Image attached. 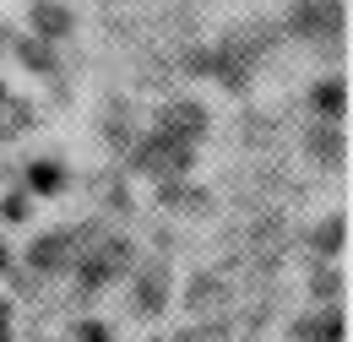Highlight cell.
Returning <instances> with one entry per match:
<instances>
[{"mask_svg": "<svg viewBox=\"0 0 353 342\" xmlns=\"http://www.w3.org/2000/svg\"><path fill=\"white\" fill-rule=\"evenodd\" d=\"M288 33L310 43H337L343 39V0H299L288 11Z\"/></svg>", "mask_w": 353, "mask_h": 342, "instance_id": "6da1fadb", "label": "cell"}, {"mask_svg": "<svg viewBox=\"0 0 353 342\" xmlns=\"http://www.w3.org/2000/svg\"><path fill=\"white\" fill-rule=\"evenodd\" d=\"M185 163H190V141H179L169 130H158L141 147V169H152V174H185Z\"/></svg>", "mask_w": 353, "mask_h": 342, "instance_id": "7a4b0ae2", "label": "cell"}, {"mask_svg": "<svg viewBox=\"0 0 353 342\" xmlns=\"http://www.w3.org/2000/svg\"><path fill=\"white\" fill-rule=\"evenodd\" d=\"M28 28H33V39L60 43V39H71L77 17H71V6H60V0H33V11H28Z\"/></svg>", "mask_w": 353, "mask_h": 342, "instance_id": "3957f363", "label": "cell"}, {"mask_svg": "<svg viewBox=\"0 0 353 342\" xmlns=\"http://www.w3.org/2000/svg\"><path fill=\"white\" fill-rule=\"evenodd\" d=\"M158 130H169V136H179V141H190V147H196V136L207 130V109H201V103H169Z\"/></svg>", "mask_w": 353, "mask_h": 342, "instance_id": "277c9868", "label": "cell"}, {"mask_svg": "<svg viewBox=\"0 0 353 342\" xmlns=\"http://www.w3.org/2000/svg\"><path fill=\"white\" fill-rule=\"evenodd\" d=\"M125 256H131L125 245H103V250H98V256H92L88 266H82V283H92V288H98V283L120 277V272H125Z\"/></svg>", "mask_w": 353, "mask_h": 342, "instance_id": "5b68a950", "label": "cell"}, {"mask_svg": "<svg viewBox=\"0 0 353 342\" xmlns=\"http://www.w3.org/2000/svg\"><path fill=\"white\" fill-rule=\"evenodd\" d=\"M60 256H71V239H65V234H49V239L33 245V266H39V272H54Z\"/></svg>", "mask_w": 353, "mask_h": 342, "instance_id": "8992f818", "label": "cell"}, {"mask_svg": "<svg viewBox=\"0 0 353 342\" xmlns=\"http://www.w3.org/2000/svg\"><path fill=\"white\" fill-rule=\"evenodd\" d=\"M315 109H321V114H332V120L348 109V87H343V77H332V82L315 87Z\"/></svg>", "mask_w": 353, "mask_h": 342, "instance_id": "52a82bcc", "label": "cell"}, {"mask_svg": "<svg viewBox=\"0 0 353 342\" xmlns=\"http://www.w3.org/2000/svg\"><path fill=\"white\" fill-rule=\"evenodd\" d=\"M299 337H305V342H343V321L326 310V315H315V321L299 326Z\"/></svg>", "mask_w": 353, "mask_h": 342, "instance_id": "ba28073f", "label": "cell"}, {"mask_svg": "<svg viewBox=\"0 0 353 342\" xmlns=\"http://www.w3.org/2000/svg\"><path fill=\"white\" fill-rule=\"evenodd\" d=\"M17 54H22V66H28V71H54V49H49L44 39L22 43V49H17Z\"/></svg>", "mask_w": 353, "mask_h": 342, "instance_id": "9c48e42d", "label": "cell"}, {"mask_svg": "<svg viewBox=\"0 0 353 342\" xmlns=\"http://www.w3.org/2000/svg\"><path fill=\"white\" fill-rule=\"evenodd\" d=\"M315 158H321V163H337V158H343V136L332 125H321V136H315Z\"/></svg>", "mask_w": 353, "mask_h": 342, "instance_id": "30bf717a", "label": "cell"}, {"mask_svg": "<svg viewBox=\"0 0 353 342\" xmlns=\"http://www.w3.org/2000/svg\"><path fill=\"white\" fill-rule=\"evenodd\" d=\"M28 185H33V190H60V169H54V163H33V169H28Z\"/></svg>", "mask_w": 353, "mask_h": 342, "instance_id": "8fae6325", "label": "cell"}, {"mask_svg": "<svg viewBox=\"0 0 353 342\" xmlns=\"http://www.w3.org/2000/svg\"><path fill=\"white\" fill-rule=\"evenodd\" d=\"M136 299H141V310H158V304H163V272H147Z\"/></svg>", "mask_w": 353, "mask_h": 342, "instance_id": "7c38bea8", "label": "cell"}, {"mask_svg": "<svg viewBox=\"0 0 353 342\" xmlns=\"http://www.w3.org/2000/svg\"><path fill=\"white\" fill-rule=\"evenodd\" d=\"M315 245H321V250H326V256H332V250H337V245H343V217H332V223H326V228H321V234H315Z\"/></svg>", "mask_w": 353, "mask_h": 342, "instance_id": "4fadbf2b", "label": "cell"}, {"mask_svg": "<svg viewBox=\"0 0 353 342\" xmlns=\"http://www.w3.org/2000/svg\"><path fill=\"white\" fill-rule=\"evenodd\" d=\"M82 342H109V332L103 326H82Z\"/></svg>", "mask_w": 353, "mask_h": 342, "instance_id": "5bb4252c", "label": "cell"}, {"mask_svg": "<svg viewBox=\"0 0 353 342\" xmlns=\"http://www.w3.org/2000/svg\"><path fill=\"white\" fill-rule=\"evenodd\" d=\"M0 342H11V315H6V299H0Z\"/></svg>", "mask_w": 353, "mask_h": 342, "instance_id": "9a60e30c", "label": "cell"}, {"mask_svg": "<svg viewBox=\"0 0 353 342\" xmlns=\"http://www.w3.org/2000/svg\"><path fill=\"white\" fill-rule=\"evenodd\" d=\"M0 103H6V87H0Z\"/></svg>", "mask_w": 353, "mask_h": 342, "instance_id": "2e32d148", "label": "cell"}, {"mask_svg": "<svg viewBox=\"0 0 353 342\" xmlns=\"http://www.w3.org/2000/svg\"><path fill=\"white\" fill-rule=\"evenodd\" d=\"M0 266H6V250H0Z\"/></svg>", "mask_w": 353, "mask_h": 342, "instance_id": "e0dca14e", "label": "cell"}, {"mask_svg": "<svg viewBox=\"0 0 353 342\" xmlns=\"http://www.w3.org/2000/svg\"><path fill=\"white\" fill-rule=\"evenodd\" d=\"M185 342H201V337H185Z\"/></svg>", "mask_w": 353, "mask_h": 342, "instance_id": "ac0fdd59", "label": "cell"}, {"mask_svg": "<svg viewBox=\"0 0 353 342\" xmlns=\"http://www.w3.org/2000/svg\"><path fill=\"white\" fill-rule=\"evenodd\" d=\"M0 39H6V33H0Z\"/></svg>", "mask_w": 353, "mask_h": 342, "instance_id": "d6986e66", "label": "cell"}]
</instances>
